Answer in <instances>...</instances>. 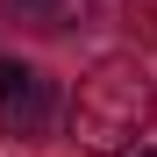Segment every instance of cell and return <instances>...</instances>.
<instances>
[{"label": "cell", "mask_w": 157, "mask_h": 157, "mask_svg": "<svg viewBox=\"0 0 157 157\" xmlns=\"http://www.w3.org/2000/svg\"><path fill=\"white\" fill-rule=\"evenodd\" d=\"M64 121H71V143H78V150L121 157V150H136V143L150 136L157 86H150V71H143L136 57H107V64H93L86 78H78Z\"/></svg>", "instance_id": "6da1fadb"}, {"label": "cell", "mask_w": 157, "mask_h": 157, "mask_svg": "<svg viewBox=\"0 0 157 157\" xmlns=\"http://www.w3.org/2000/svg\"><path fill=\"white\" fill-rule=\"evenodd\" d=\"M50 121H57V86L43 71H21L0 93V128L7 136H50Z\"/></svg>", "instance_id": "7a4b0ae2"}, {"label": "cell", "mask_w": 157, "mask_h": 157, "mask_svg": "<svg viewBox=\"0 0 157 157\" xmlns=\"http://www.w3.org/2000/svg\"><path fill=\"white\" fill-rule=\"evenodd\" d=\"M7 14L29 21V29H43V36H57V29H71V21H86V7H78V0H7Z\"/></svg>", "instance_id": "3957f363"}, {"label": "cell", "mask_w": 157, "mask_h": 157, "mask_svg": "<svg viewBox=\"0 0 157 157\" xmlns=\"http://www.w3.org/2000/svg\"><path fill=\"white\" fill-rule=\"evenodd\" d=\"M143 157H157V150H143Z\"/></svg>", "instance_id": "277c9868"}]
</instances>
